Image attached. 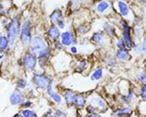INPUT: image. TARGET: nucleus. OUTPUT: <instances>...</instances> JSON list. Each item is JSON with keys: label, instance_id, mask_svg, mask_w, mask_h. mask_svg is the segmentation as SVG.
I'll return each mask as SVG.
<instances>
[{"label": "nucleus", "instance_id": "nucleus-41", "mask_svg": "<svg viewBox=\"0 0 146 117\" xmlns=\"http://www.w3.org/2000/svg\"><path fill=\"white\" fill-rule=\"evenodd\" d=\"M86 117H101L100 114H89V115H87Z\"/></svg>", "mask_w": 146, "mask_h": 117}, {"label": "nucleus", "instance_id": "nucleus-12", "mask_svg": "<svg viewBox=\"0 0 146 117\" xmlns=\"http://www.w3.org/2000/svg\"><path fill=\"white\" fill-rule=\"evenodd\" d=\"M47 94L50 96L51 99L55 102H56V104H60V102H62V97H60L58 93H56L53 91V88H52V80H50L48 86H47Z\"/></svg>", "mask_w": 146, "mask_h": 117}, {"label": "nucleus", "instance_id": "nucleus-14", "mask_svg": "<svg viewBox=\"0 0 146 117\" xmlns=\"http://www.w3.org/2000/svg\"><path fill=\"white\" fill-rule=\"evenodd\" d=\"M62 18H63V15H62V12L60 10H56L54 11L53 13L51 14L50 16V21L53 23H58V22L62 21Z\"/></svg>", "mask_w": 146, "mask_h": 117}, {"label": "nucleus", "instance_id": "nucleus-10", "mask_svg": "<svg viewBox=\"0 0 146 117\" xmlns=\"http://www.w3.org/2000/svg\"><path fill=\"white\" fill-rule=\"evenodd\" d=\"M50 54H51V49H50V47H47L45 50H43L42 52H40V53L38 54V55H37V57H38L37 58L39 60V64H40V66H42V67L44 66L45 62H47V60H48Z\"/></svg>", "mask_w": 146, "mask_h": 117}, {"label": "nucleus", "instance_id": "nucleus-31", "mask_svg": "<svg viewBox=\"0 0 146 117\" xmlns=\"http://www.w3.org/2000/svg\"><path fill=\"white\" fill-rule=\"evenodd\" d=\"M32 105V102H30V100H27V102H23L22 104H21V106L23 107V108H25V109H27L29 106H31Z\"/></svg>", "mask_w": 146, "mask_h": 117}, {"label": "nucleus", "instance_id": "nucleus-34", "mask_svg": "<svg viewBox=\"0 0 146 117\" xmlns=\"http://www.w3.org/2000/svg\"><path fill=\"white\" fill-rule=\"evenodd\" d=\"M54 117H66V114H65L64 112L60 111V110H56Z\"/></svg>", "mask_w": 146, "mask_h": 117}, {"label": "nucleus", "instance_id": "nucleus-45", "mask_svg": "<svg viewBox=\"0 0 146 117\" xmlns=\"http://www.w3.org/2000/svg\"><path fill=\"white\" fill-rule=\"evenodd\" d=\"M30 117H37V115H36V114H35V113H33V114H32V115L30 116Z\"/></svg>", "mask_w": 146, "mask_h": 117}, {"label": "nucleus", "instance_id": "nucleus-15", "mask_svg": "<svg viewBox=\"0 0 146 117\" xmlns=\"http://www.w3.org/2000/svg\"><path fill=\"white\" fill-rule=\"evenodd\" d=\"M75 97H76V94L74 92H72L71 90H67L64 94V100L66 102L67 105L71 106L72 104H74V100H75Z\"/></svg>", "mask_w": 146, "mask_h": 117}, {"label": "nucleus", "instance_id": "nucleus-13", "mask_svg": "<svg viewBox=\"0 0 146 117\" xmlns=\"http://www.w3.org/2000/svg\"><path fill=\"white\" fill-rule=\"evenodd\" d=\"M117 6H118L119 13L121 14L123 17L128 18L129 16V14H131V11H129L128 5H127V4L123 1H118L117 2Z\"/></svg>", "mask_w": 146, "mask_h": 117}, {"label": "nucleus", "instance_id": "nucleus-39", "mask_svg": "<svg viewBox=\"0 0 146 117\" xmlns=\"http://www.w3.org/2000/svg\"><path fill=\"white\" fill-rule=\"evenodd\" d=\"M1 25L3 27H7V25H8V22H7L6 19H3V20L1 21Z\"/></svg>", "mask_w": 146, "mask_h": 117}, {"label": "nucleus", "instance_id": "nucleus-3", "mask_svg": "<svg viewBox=\"0 0 146 117\" xmlns=\"http://www.w3.org/2000/svg\"><path fill=\"white\" fill-rule=\"evenodd\" d=\"M29 44H30V52L34 54V55H36V57L40 52H42L43 50H45L47 47H49L47 45L46 41L40 36H35L33 38H31V41H30Z\"/></svg>", "mask_w": 146, "mask_h": 117}, {"label": "nucleus", "instance_id": "nucleus-28", "mask_svg": "<svg viewBox=\"0 0 146 117\" xmlns=\"http://www.w3.org/2000/svg\"><path fill=\"white\" fill-rule=\"evenodd\" d=\"M98 110L94 106V105L90 104L87 106V112H88L89 114H98Z\"/></svg>", "mask_w": 146, "mask_h": 117}, {"label": "nucleus", "instance_id": "nucleus-36", "mask_svg": "<svg viewBox=\"0 0 146 117\" xmlns=\"http://www.w3.org/2000/svg\"><path fill=\"white\" fill-rule=\"evenodd\" d=\"M56 27H58V29H64V27H65V23L63 22V21H60V22H58V23H56Z\"/></svg>", "mask_w": 146, "mask_h": 117}, {"label": "nucleus", "instance_id": "nucleus-38", "mask_svg": "<svg viewBox=\"0 0 146 117\" xmlns=\"http://www.w3.org/2000/svg\"><path fill=\"white\" fill-rule=\"evenodd\" d=\"M55 46H56V49H60V50L62 48V44L60 43V42H58V41L55 42Z\"/></svg>", "mask_w": 146, "mask_h": 117}, {"label": "nucleus", "instance_id": "nucleus-44", "mask_svg": "<svg viewBox=\"0 0 146 117\" xmlns=\"http://www.w3.org/2000/svg\"><path fill=\"white\" fill-rule=\"evenodd\" d=\"M3 7H4L3 3H2V2H0V9H3Z\"/></svg>", "mask_w": 146, "mask_h": 117}, {"label": "nucleus", "instance_id": "nucleus-6", "mask_svg": "<svg viewBox=\"0 0 146 117\" xmlns=\"http://www.w3.org/2000/svg\"><path fill=\"white\" fill-rule=\"evenodd\" d=\"M122 27H123V41L125 46L128 49L133 48V43L131 37V29H129L127 21H122Z\"/></svg>", "mask_w": 146, "mask_h": 117}, {"label": "nucleus", "instance_id": "nucleus-17", "mask_svg": "<svg viewBox=\"0 0 146 117\" xmlns=\"http://www.w3.org/2000/svg\"><path fill=\"white\" fill-rule=\"evenodd\" d=\"M74 104L76 105L77 108H83V107L86 105V99L82 94H78L75 97V100H74Z\"/></svg>", "mask_w": 146, "mask_h": 117}, {"label": "nucleus", "instance_id": "nucleus-5", "mask_svg": "<svg viewBox=\"0 0 146 117\" xmlns=\"http://www.w3.org/2000/svg\"><path fill=\"white\" fill-rule=\"evenodd\" d=\"M37 62L36 55L32 54L31 52H27L23 57V66L27 71H32L35 68V65Z\"/></svg>", "mask_w": 146, "mask_h": 117}, {"label": "nucleus", "instance_id": "nucleus-2", "mask_svg": "<svg viewBox=\"0 0 146 117\" xmlns=\"http://www.w3.org/2000/svg\"><path fill=\"white\" fill-rule=\"evenodd\" d=\"M31 38V25H30L29 21L27 20L23 22L22 29H21V41H22L23 46L27 47L29 45Z\"/></svg>", "mask_w": 146, "mask_h": 117}, {"label": "nucleus", "instance_id": "nucleus-11", "mask_svg": "<svg viewBox=\"0 0 146 117\" xmlns=\"http://www.w3.org/2000/svg\"><path fill=\"white\" fill-rule=\"evenodd\" d=\"M47 34H48V37L51 39V40L56 42L58 41V39L60 37V30H58V27H56V25H51L50 27H49L48 31H47Z\"/></svg>", "mask_w": 146, "mask_h": 117}, {"label": "nucleus", "instance_id": "nucleus-27", "mask_svg": "<svg viewBox=\"0 0 146 117\" xmlns=\"http://www.w3.org/2000/svg\"><path fill=\"white\" fill-rule=\"evenodd\" d=\"M27 82L25 79H23V78H20V79H18V81H17V86L19 88H25L27 87Z\"/></svg>", "mask_w": 146, "mask_h": 117}, {"label": "nucleus", "instance_id": "nucleus-46", "mask_svg": "<svg viewBox=\"0 0 146 117\" xmlns=\"http://www.w3.org/2000/svg\"><path fill=\"white\" fill-rule=\"evenodd\" d=\"M2 58H3V56H0V60H1Z\"/></svg>", "mask_w": 146, "mask_h": 117}, {"label": "nucleus", "instance_id": "nucleus-37", "mask_svg": "<svg viewBox=\"0 0 146 117\" xmlns=\"http://www.w3.org/2000/svg\"><path fill=\"white\" fill-rule=\"evenodd\" d=\"M135 33L136 34V36H141V35H142V29H139V27H135Z\"/></svg>", "mask_w": 146, "mask_h": 117}, {"label": "nucleus", "instance_id": "nucleus-25", "mask_svg": "<svg viewBox=\"0 0 146 117\" xmlns=\"http://www.w3.org/2000/svg\"><path fill=\"white\" fill-rule=\"evenodd\" d=\"M87 68V62L85 60H80L78 64L76 65V71L77 72H83L85 69Z\"/></svg>", "mask_w": 146, "mask_h": 117}, {"label": "nucleus", "instance_id": "nucleus-24", "mask_svg": "<svg viewBox=\"0 0 146 117\" xmlns=\"http://www.w3.org/2000/svg\"><path fill=\"white\" fill-rule=\"evenodd\" d=\"M133 100V94L131 91H129V94L127 96H123V97L121 98V100L126 104H129Z\"/></svg>", "mask_w": 146, "mask_h": 117}, {"label": "nucleus", "instance_id": "nucleus-35", "mask_svg": "<svg viewBox=\"0 0 146 117\" xmlns=\"http://www.w3.org/2000/svg\"><path fill=\"white\" fill-rule=\"evenodd\" d=\"M141 98H142L143 100L146 99V87H145V84L142 86V88H141Z\"/></svg>", "mask_w": 146, "mask_h": 117}, {"label": "nucleus", "instance_id": "nucleus-20", "mask_svg": "<svg viewBox=\"0 0 146 117\" xmlns=\"http://www.w3.org/2000/svg\"><path fill=\"white\" fill-rule=\"evenodd\" d=\"M117 58L122 62H125L129 58V52L127 49H121V50H118L117 51Z\"/></svg>", "mask_w": 146, "mask_h": 117}, {"label": "nucleus", "instance_id": "nucleus-9", "mask_svg": "<svg viewBox=\"0 0 146 117\" xmlns=\"http://www.w3.org/2000/svg\"><path fill=\"white\" fill-rule=\"evenodd\" d=\"M60 39L62 44V46H69L71 44H76V40L74 39L73 33L71 31H65L62 34H60Z\"/></svg>", "mask_w": 146, "mask_h": 117}, {"label": "nucleus", "instance_id": "nucleus-1", "mask_svg": "<svg viewBox=\"0 0 146 117\" xmlns=\"http://www.w3.org/2000/svg\"><path fill=\"white\" fill-rule=\"evenodd\" d=\"M7 39L10 45H14L20 32V23L18 18H14L7 25Z\"/></svg>", "mask_w": 146, "mask_h": 117}, {"label": "nucleus", "instance_id": "nucleus-33", "mask_svg": "<svg viewBox=\"0 0 146 117\" xmlns=\"http://www.w3.org/2000/svg\"><path fill=\"white\" fill-rule=\"evenodd\" d=\"M89 29L86 27V25H80L79 27V29H78V31L80 32V33H85V32L87 31Z\"/></svg>", "mask_w": 146, "mask_h": 117}, {"label": "nucleus", "instance_id": "nucleus-19", "mask_svg": "<svg viewBox=\"0 0 146 117\" xmlns=\"http://www.w3.org/2000/svg\"><path fill=\"white\" fill-rule=\"evenodd\" d=\"M93 41L98 45H103L105 41V36L101 32H96L93 35Z\"/></svg>", "mask_w": 146, "mask_h": 117}, {"label": "nucleus", "instance_id": "nucleus-30", "mask_svg": "<svg viewBox=\"0 0 146 117\" xmlns=\"http://www.w3.org/2000/svg\"><path fill=\"white\" fill-rule=\"evenodd\" d=\"M117 47H118V50H121V49H126V46H125V43L123 41V39H119L117 41Z\"/></svg>", "mask_w": 146, "mask_h": 117}, {"label": "nucleus", "instance_id": "nucleus-8", "mask_svg": "<svg viewBox=\"0 0 146 117\" xmlns=\"http://www.w3.org/2000/svg\"><path fill=\"white\" fill-rule=\"evenodd\" d=\"M25 102V94L21 90H16L12 95L10 96V102L14 105L22 104Z\"/></svg>", "mask_w": 146, "mask_h": 117}, {"label": "nucleus", "instance_id": "nucleus-22", "mask_svg": "<svg viewBox=\"0 0 146 117\" xmlns=\"http://www.w3.org/2000/svg\"><path fill=\"white\" fill-rule=\"evenodd\" d=\"M135 52L137 54H139V55H144L145 54V39L143 40V42L137 44V45L135 47Z\"/></svg>", "mask_w": 146, "mask_h": 117}, {"label": "nucleus", "instance_id": "nucleus-26", "mask_svg": "<svg viewBox=\"0 0 146 117\" xmlns=\"http://www.w3.org/2000/svg\"><path fill=\"white\" fill-rule=\"evenodd\" d=\"M104 30H105V32L107 33L108 36L112 37V36H114V35H115L114 29H113V27H112L110 25H108V23H105V25H104Z\"/></svg>", "mask_w": 146, "mask_h": 117}, {"label": "nucleus", "instance_id": "nucleus-23", "mask_svg": "<svg viewBox=\"0 0 146 117\" xmlns=\"http://www.w3.org/2000/svg\"><path fill=\"white\" fill-rule=\"evenodd\" d=\"M102 75H103L102 68H98L96 70L94 71L93 74H92L91 79H92V80H98V79H100L101 77H102Z\"/></svg>", "mask_w": 146, "mask_h": 117}, {"label": "nucleus", "instance_id": "nucleus-40", "mask_svg": "<svg viewBox=\"0 0 146 117\" xmlns=\"http://www.w3.org/2000/svg\"><path fill=\"white\" fill-rule=\"evenodd\" d=\"M70 52L73 53V54H76V53H77V49H76V47H72V48L70 49Z\"/></svg>", "mask_w": 146, "mask_h": 117}, {"label": "nucleus", "instance_id": "nucleus-7", "mask_svg": "<svg viewBox=\"0 0 146 117\" xmlns=\"http://www.w3.org/2000/svg\"><path fill=\"white\" fill-rule=\"evenodd\" d=\"M91 102H92V105L96 107L98 110H100V111H104L107 107V104L105 102V100L102 99V98L98 97V95L94 96V97L91 98Z\"/></svg>", "mask_w": 146, "mask_h": 117}, {"label": "nucleus", "instance_id": "nucleus-21", "mask_svg": "<svg viewBox=\"0 0 146 117\" xmlns=\"http://www.w3.org/2000/svg\"><path fill=\"white\" fill-rule=\"evenodd\" d=\"M9 41L6 36L4 35H0V51H4L8 48Z\"/></svg>", "mask_w": 146, "mask_h": 117}, {"label": "nucleus", "instance_id": "nucleus-4", "mask_svg": "<svg viewBox=\"0 0 146 117\" xmlns=\"http://www.w3.org/2000/svg\"><path fill=\"white\" fill-rule=\"evenodd\" d=\"M51 79L43 73H34L32 76V82L38 89H46Z\"/></svg>", "mask_w": 146, "mask_h": 117}, {"label": "nucleus", "instance_id": "nucleus-32", "mask_svg": "<svg viewBox=\"0 0 146 117\" xmlns=\"http://www.w3.org/2000/svg\"><path fill=\"white\" fill-rule=\"evenodd\" d=\"M138 80H139L141 83H143V85L145 84V81H146V77H145V73L143 72V73H140L139 75H138Z\"/></svg>", "mask_w": 146, "mask_h": 117}, {"label": "nucleus", "instance_id": "nucleus-18", "mask_svg": "<svg viewBox=\"0 0 146 117\" xmlns=\"http://www.w3.org/2000/svg\"><path fill=\"white\" fill-rule=\"evenodd\" d=\"M131 113V110L129 107H122V108L117 109L114 112V117H125L128 116Z\"/></svg>", "mask_w": 146, "mask_h": 117}, {"label": "nucleus", "instance_id": "nucleus-42", "mask_svg": "<svg viewBox=\"0 0 146 117\" xmlns=\"http://www.w3.org/2000/svg\"><path fill=\"white\" fill-rule=\"evenodd\" d=\"M43 117H54V115H52L51 113H47L46 115H44Z\"/></svg>", "mask_w": 146, "mask_h": 117}, {"label": "nucleus", "instance_id": "nucleus-43", "mask_svg": "<svg viewBox=\"0 0 146 117\" xmlns=\"http://www.w3.org/2000/svg\"><path fill=\"white\" fill-rule=\"evenodd\" d=\"M14 117H23V116L22 115V114H16V115L14 116Z\"/></svg>", "mask_w": 146, "mask_h": 117}, {"label": "nucleus", "instance_id": "nucleus-16", "mask_svg": "<svg viewBox=\"0 0 146 117\" xmlns=\"http://www.w3.org/2000/svg\"><path fill=\"white\" fill-rule=\"evenodd\" d=\"M110 8V4L108 1H100V3H98V5L96 7V10L98 11V13L103 14L105 13L108 9Z\"/></svg>", "mask_w": 146, "mask_h": 117}, {"label": "nucleus", "instance_id": "nucleus-29", "mask_svg": "<svg viewBox=\"0 0 146 117\" xmlns=\"http://www.w3.org/2000/svg\"><path fill=\"white\" fill-rule=\"evenodd\" d=\"M22 115L23 117H30L32 115V114L34 113L33 111H31V110H29V109H23V110L22 111Z\"/></svg>", "mask_w": 146, "mask_h": 117}]
</instances>
